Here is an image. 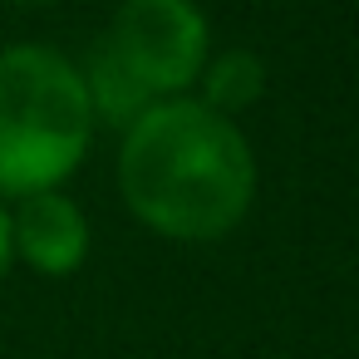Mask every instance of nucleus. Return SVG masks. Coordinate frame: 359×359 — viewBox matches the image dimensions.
Returning <instances> with one entry per match:
<instances>
[{"mask_svg": "<svg viewBox=\"0 0 359 359\" xmlns=\"http://www.w3.org/2000/svg\"><path fill=\"white\" fill-rule=\"evenodd\" d=\"M99 45L158 99H177L207 69V20L192 0H123Z\"/></svg>", "mask_w": 359, "mask_h": 359, "instance_id": "obj_3", "label": "nucleus"}, {"mask_svg": "<svg viewBox=\"0 0 359 359\" xmlns=\"http://www.w3.org/2000/svg\"><path fill=\"white\" fill-rule=\"evenodd\" d=\"M94 109L84 74L50 45L0 50V197L55 192L89 148Z\"/></svg>", "mask_w": 359, "mask_h": 359, "instance_id": "obj_2", "label": "nucleus"}, {"mask_svg": "<svg viewBox=\"0 0 359 359\" xmlns=\"http://www.w3.org/2000/svg\"><path fill=\"white\" fill-rule=\"evenodd\" d=\"M11 241H15V256L30 271L74 276L89 256V217L60 187L35 192V197H20L15 212H11Z\"/></svg>", "mask_w": 359, "mask_h": 359, "instance_id": "obj_4", "label": "nucleus"}, {"mask_svg": "<svg viewBox=\"0 0 359 359\" xmlns=\"http://www.w3.org/2000/svg\"><path fill=\"white\" fill-rule=\"evenodd\" d=\"M118 187L128 212L158 236L217 241L256 197V158L226 114L197 99H158L123 128Z\"/></svg>", "mask_w": 359, "mask_h": 359, "instance_id": "obj_1", "label": "nucleus"}, {"mask_svg": "<svg viewBox=\"0 0 359 359\" xmlns=\"http://www.w3.org/2000/svg\"><path fill=\"white\" fill-rule=\"evenodd\" d=\"M15 6H50V0H15Z\"/></svg>", "mask_w": 359, "mask_h": 359, "instance_id": "obj_7", "label": "nucleus"}, {"mask_svg": "<svg viewBox=\"0 0 359 359\" xmlns=\"http://www.w3.org/2000/svg\"><path fill=\"white\" fill-rule=\"evenodd\" d=\"M202 84H207V99H202V104L217 109V114H226V109H246L251 99H261L266 69H261L256 55L226 50V55H217V60L202 69Z\"/></svg>", "mask_w": 359, "mask_h": 359, "instance_id": "obj_5", "label": "nucleus"}, {"mask_svg": "<svg viewBox=\"0 0 359 359\" xmlns=\"http://www.w3.org/2000/svg\"><path fill=\"white\" fill-rule=\"evenodd\" d=\"M11 261H15V241H11V207L0 202V285L11 276Z\"/></svg>", "mask_w": 359, "mask_h": 359, "instance_id": "obj_6", "label": "nucleus"}]
</instances>
